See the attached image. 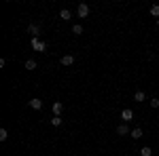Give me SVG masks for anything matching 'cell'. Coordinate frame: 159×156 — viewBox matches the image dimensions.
<instances>
[{
  "label": "cell",
  "instance_id": "6da1fadb",
  "mask_svg": "<svg viewBox=\"0 0 159 156\" xmlns=\"http://www.w3.org/2000/svg\"><path fill=\"white\" fill-rule=\"evenodd\" d=\"M32 48H34V51H45L47 44H45L40 38H32Z\"/></svg>",
  "mask_w": 159,
  "mask_h": 156
},
{
  "label": "cell",
  "instance_id": "7a4b0ae2",
  "mask_svg": "<svg viewBox=\"0 0 159 156\" xmlns=\"http://www.w3.org/2000/svg\"><path fill=\"white\" fill-rule=\"evenodd\" d=\"M51 110H53V116H61V112H64V103H61V101H55V103L51 106Z\"/></svg>",
  "mask_w": 159,
  "mask_h": 156
},
{
  "label": "cell",
  "instance_id": "3957f363",
  "mask_svg": "<svg viewBox=\"0 0 159 156\" xmlns=\"http://www.w3.org/2000/svg\"><path fill=\"white\" fill-rule=\"evenodd\" d=\"M132 118H134V112H132L129 108H125V110L121 112V120H123V122H129Z\"/></svg>",
  "mask_w": 159,
  "mask_h": 156
},
{
  "label": "cell",
  "instance_id": "277c9868",
  "mask_svg": "<svg viewBox=\"0 0 159 156\" xmlns=\"http://www.w3.org/2000/svg\"><path fill=\"white\" fill-rule=\"evenodd\" d=\"M79 17H81V19H85L87 15H89V6H87V4H79Z\"/></svg>",
  "mask_w": 159,
  "mask_h": 156
},
{
  "label": "cell",
  "instance_id": "5b68a950",
  "mask_svg": "<svg viewBox=\"0 0 159 156\" xmlns=\"http://www.w3.org/2000/svg\"><path fill=\"white\" fill-rule=\"evenodd\" d=\"M30 108H32V110H40V108H43V101H40L38 97H34V99H30Z\"/></svg>",
  "mask_w": 159,
  "mask_h": 156
},
{
  "label": "cell",
  "instance_id": "8992f818",
  "mask_svg": "<svg viewBox=\"0 0 159 156\" xmlns=\"http://www.w3.org/2000/svg\"><path fill=\"white\" fill-rule=\"evenodd\" d=\"M60 61H61V65H72L74 63V55H64Z\"/></svg>",
  "mask_w": 159,
  "mask_h": 156
},
{
  "label": "cell",
  "instance_id": "52a82bcc",
  "mask_svg": "<svg viewBox=\"0 0 159 156\" xmlns=\"http://www.w3.org/2000/svg\"><path fill=\"white\" fill-rule=\"evenodd\" d=\"M28 32L32 34V38H38V32H40V30H38L36 23H30V25H28Z\"/></svg>",
  "mask_w": 159,
  "mask_h": 156
},
{
  "label": "cell",
  "instance_id": "ba28073f",
  "mask_svg": "<svg viewBox=\"0 0 159 156\" xmlns=\"http://www.w3.org/2000/svg\"><path fill=\"white\" fill-rule=\"evenodd\" d=\"M129 129H127V124H125V122H123V124H119V127H117V135H129Z\"/></svg>",
  "mask_w": 159,
  "mask_h": 156
},
{
  "label": "cell",
  "instance_id": "9c48e42d",
  "mask_svg": "<svg viewBox=\"0 0 159 156\" xmlns=\"http://www.w3.org/2000/svg\"><path fill=\"white\" fill-rule=\"evenodd\" d=\"M129 135H132V139H140V137H142V129H138V127H136V129H132Z\"/></svg>",
  "mask_w": 159,
  "mask_h": 156
},
{
  "label": "cell",
  "instance_id": "30bf717a",
  "mask_svg": "<svg viewBox=\"0 0 159 156\" xmlns=\"http://www.w3.org/2000/svg\"><path fill=\"white\" fill-rule=\"evenodd\" d=\"M36 65H38V63L34 59H28V61H25V70H30V72H32V70H36Z\"/></svg>",
  "mask_w": 159,
  "mask_h": 156
},
{
  "label": "cell",
  "instance_id": "8fae6325",
  "mask_svg": "<svg viewBox=\"0 0 159 156\" xmlns=\"http://www.w3.org/2000/svg\"><path fill=\"white\" fill-rule=\"evenodd\" d=\"M148 13H151V17H157L159 19V4H153V6L148 9Z\"/></svg>",
  "mask_w": 159,
  "mask_h": 156
},
{
  "label": "cell",
  "instance_id": "7c38bea8",
  "mask_svg": "<svg viewBox=\"0 0 159 156\" xmlns=\"http://www.w3.org/2000/svg\"><path fill=\"white\" fill-rule=\"evenodd\" d=\"M60 17L64 19V21H68V19H70L72 15H70V11H68V9H61V11H60Z\"/></svg>",
  "mask_w": 159,
  "mask_h": 156
},
{
  "label": "cell",
  "instance_id": "4fadbf2b",
  "mask_svg": "<svg viewBox=\"0 0 159 156\" xmlns=\"http://www.w3.org/2000/svg\"><path fill=\"white\" fill-rule=\"evenodd\" d=\"M72 34H76V36H81V34H83V25H81V23L72 25Z\"/></svg>",
  "mask_w": 159,
  "mask_h": 156
},
{
  "label": "cell",
  "instance_id": "5bb4252c",
  "mask_svg": "<svg viewBox=\"0 0 159 156\" xmlns=\"http://www.w3.org/2000/svg\"><path fill=\"white\" fill-rule=\"evenodd\" d=\"M147 99V95L142 93V91H136V95H134V101H144Z\"/></svg>",
  "mask_w": 159,
  "mask_h": 156
},
{
  "label": "cell",
  "instance_id": "9a60e30c",
  "mask_svg": "<svg viewBox=\"0 0 159 156\" xmlns=\"http://www.w3.org/2000/svg\"><path fill=\"white\" fill-rule=\"evenodd\" d=\"M51 124H53V127H60L61 124V116H53V118H51Z\"/></svg>",
  "mask_w": 159,
  "mask_h": 156
},
{
  "label": "cell",
  "instance_id": "2e32d148",
  "mask_svg": "<svg viewBox=\"0 0 159 156\" xmlns=\"http://www.w3.org/2000/svg\"><path fill=\"white\" fill-rule=\"evenodd\" d=\"M151 154H153V150H151L148 145H147V148H142V150H140V156H151Z\"/></svg>",
  "mask_w": 159,
  "mask_h": 156
},
{
  "label": "cell",
  "instance_id": "e0dca14e",
  "mask_svg": "<svg viewBox=\"0 0 159 156\" xmlns=\"http://www.w3.org/2000/svg\"><path fill=\"white\" fill-rule=\"evenodd\" d=\"M7 137H9V131L7 129H0V141H4Z\"/></svg>",
  "mask_w": 159,
  "mask_h": 156
},
{
  "label": "cell",
  "instance_id": "ac0fdd59",
  "mask_svg": "<svg viewBox=\"0 0 159 156\" xmlns=\"http://www.w3.org/2000/svg\"><path fill=\"white\" fill-rule=\"evenodd\" d=\"M151 108H159V99H157V97L151 99Z\"/></svg>",
  "mask_w": 159,
  "mask_h": 156
},
{
  "label": "cell",
  "instance_id": "d6986e66",
  "mask_svg": "<svg viewBox=\"0 0 159 156\" xmlns=\"http://www.w3.org/2000/svg\"><path fill=\"white\" fill-rule=\"evenodd\" d=\"M157 25H159V19H157Z\"/></svg>",
  "mask_w": 159,
  "mask_h": 156
}]
</instances>
